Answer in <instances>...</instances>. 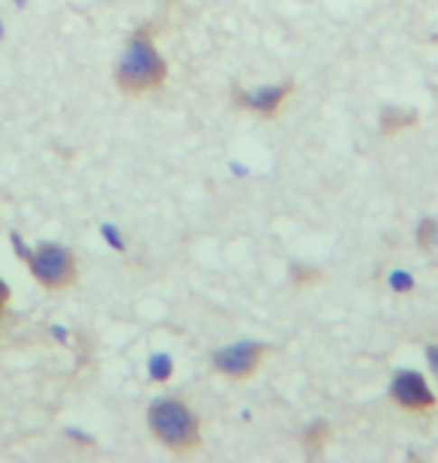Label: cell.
I'll return each instance as SVG.
<instances>
[{"label": "cell", "instance_id": "1", "mask_svg": "<svg viewBox=\"0 0 438 463\" xmlns=\"http://www.w3.org/2000/svg\"><path fill=\"white\" fill-rule=\"evenodd\" d=\"M117 85L126 94H144L151 88H160L165 76H169V67H165L163 54L156 52L154 40L144 31H138L133 40L126 43L124 54L117 61Z\"/></svg>", "mask_w": 438, "mask_h": 463}, {"label": "cell", "instance_id": "2", "mask_svg": "<svg viewBox=\"0 0 438 463\" xmlns=\"http://www.w3.org/2000/svg\"><path fill=\"white\" fill-rule=\"evenodd\" d=\"M147 428L172 451H192L201 442V428L195 412L174 397H163L147 410Z\"/></svg>", "mask_w": 438, "mask_h": 463}, {"label": "cell", "instance_id": "3", "mask_svg": "<svg viewBox=\"0 0 438 463\" xmlns=\"http://www.w3.org/2000/svg\"><path fill=\"white\" fill-rule=\"evenodd\" d=\"M27 268L31 274L36 277V283L45 286L51 292H61V289H70L79 277V262L72 256L70 247L63 244H40L36 250L27 253Z\"/></svg>", "mask_w": 438, "mask_h": 463}, {"label": "cell", "instance_id": "4", "mask_svg": "<svg viewBox=\"0 0 438 463\" xmlns=\"http://www.w3.org/2000/svg\"><path fill=\"white\" fill-rule=\"evenodd\" d=\"M262 355H265L262 344H256V340H238V344L219 349L217 355H213V367H217V373L222 376L244 379L249 373H256V367L262 364Z\"/></svg>", "mask_w": 438, "mask_h": 463}, {"label": "cell", "instance_id": "5", "mask_svg": "<svg viewBox=\"0 0 438 463\" xmlns=\"http://www.w3.org/2000/svg\"><path fill=\"white\" fill-rule=\"evenodd\" d=\"M390 397L408 412H426L435 406V394L430 383L421 373H415V370H399L394 383H390Z\"/></svg>", "mask_w": 438, "mask_h": 463}, {"label": "cell", "instance_id": "6", "mask_svg": "<svg viewBox=\"0 0 438 463\" xmlns=\"http://www.w3.org/2000/svg\"><path fill=\"white\" fill-rule=\"evenodd\" d=\"M292 94V85H267V88H258V90H238V103L249 109V112H258V115H276L279 106L285 103V97Z\"/></svg>", "mask_w": 438, "mask_h": 463}, {"label": "cell", "instance_id": "7", "mask_svg": "<svg viewBox=\"0 0 438 463\" xmlns=\"http://www.w3.org/2000/svg\"><path fill=\"white\" fill-rule=\"evenodd\" d=\"M147 373H151L154 383H169L172 373H174V361H172L169 352H156V355H151Z\"/></svg>", "mask_w": 438, "mask_h": 463}, {"label": "cell", "instance_id": "8", "mask_svg": "<svg viewBox=\"0 0 438 463\" xmlns=\"http://www.w3.org/2000/svg\"><path fill=\"white\" fill-rule=\"evenodd\" d=\"M415 120H417L415 112H403V109H387V112L381 115V127H385V133H390V129L415 127Z\"/></svg>", "mask_w": 438, "mask_h": 463}, {"label": "cell", "instance_id": "9", "mask_svg": "<svg viewBox=\"0 0 438 463\" xmlns=\"http://www.w3.org/2000/svg\"><path fill=\"white\" fill-rule=\"evenodd\" d=\"M387 283H390V289H394L396 295H408V292H415V286H417L415 277L408 274V271H403V268H396V271H390Z\"/></svg>", "mask_w": 438, "mask_h": 463}, {"label": "cell", "instance_id": "10", "mask_svg": "<svg viewBox=\"0 0 438 463\" xmlns=\"http://www.w3.org/2000/svg\"><path fill=\"white\" fill-rule=\"evenodd\" d=\"M435 241H438V223L435 220H424V223L417 226V244L424 250H433Z\"/></svg>", "mask_w": 438, "mask_h": 463}, {"label": "cell", "instance_id": "11", "mask_svg": "<svg viewBox=\"0 0 438 463\" xmlns=\"http://www.w3.org/2000/svg\"><path fill=\"white\" fill-rule=\"evenodd\" d=\"M102 238H106L108 244H111V250H117V253H124V250H126V241H124V235H120V232H117L115 226H111V223L102 226Z\"/></svg>", "mask_w": 438, "mask_h": 463}, {"label": "cell", "instance_id": "12", "mask_svg": "<svg viewBox=\"0 0 438 463\" xmlns=\"http://www.w3.org/2000/svg\"><path fill=\"white\" fill-rule=\"evenodd\" d=\"M324 437H328V424H315V428L306 433V449L310 451H315V446H324Z\"/></svg>", "mask_w": 438, "mask_h": 463}, {"label": "cell", "instance_id": "13", "mask_svg": "<svg viewBox=\"0 0 438 463\" xmlns=\"http://www.w3.org/2000/svg\"><path fill=\"white\" fill-rule=\"evenodd\" d=\"M9 298H13V292H9V286H6V280H0V317H4V310H6V304H9Z\"/></svg>", "mask_w": 438, "mask_h": 463}, {"label": "cell", "instance_id": "14", "mask_svg": "<svg viewBox=\"0 0 438 463\" xmlns=\"http://www.w3.org/2000/svg\"><path fill=\"white\" fill-rule=\"evenodd\" d=\"M426 361H430L433 373L438 376V346H426Z\"/></svg>", "mask_w": 438, "mask_h": 463}]
</instances>
